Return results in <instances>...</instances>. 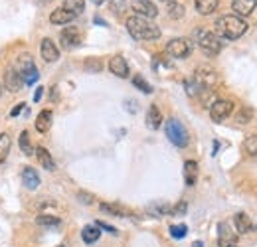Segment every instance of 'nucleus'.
I'll return each instance as SVG.
<instances>
[{"instance_id":"obj_47","label":"nucleus","mask_w":257,"mask_h":247,"mask_svg":"<svg viewBox=\"0 0 257 247\" xmlns=\"http://www.w3.org/2000/svg\"><path fill=\"white\" fill-rule=\"evenodd\" d=\"M0 95H2V85H0Z\"/></svg>"},{"instance_id":"obj_10","label":"nucleus","mask_w":257,"mask_h":247,"mask_svg":"<svg viewBox=\"0 0 257 247\" xmlns=\"http://www.w3.org/2000/svg\"><path fill=\"white\" fill-rule=\"evenodd\" d=\"M60 42H62V46L65 50H73V48H77L81 44V32L77 30L75 26H69V28H65L60 34Z\"/></svg>"},{"instance_id":"obj_25","label":"nucleus","mask_w":257,"mask_h":247,"mask_svg":"<svg viewBox=\"0 0 257 247\" xmlns=\"http://www.w3.org/2000/svg\"><path fill=\"white\" fill-rule=\"evenodd\" d=\"M18 145H20V151H22L26 156L34 155V147H32V141H30L28 131H22V133H20V137H18Z\"/></svg>"},{"instance_id":"obj_8","label":"nucleus","mask_w":257,"mask_h":247,"mask_svg":"<svg viewBox=\"0 0 257 247\" xmlns=\"http://www.w3.org/2000/svg\"><path fill=\"white\" fill-rule=\"evenodd\" d=\"M131 6L135 10V16H141V18H147V20L157 18V14H159V8L151 0H135Z\"/></svg>"},{"instance_id":"obj_42","label":"nucleus","mask_w":257,"mask_h":247,"mask_svg":"<svg viewBox=\"0 0 257 247\" xmlns=\"http://www.w3.org/2000/svg\"><path fill=\"white\" fill-rule=\"evenodd\" d=\"M42 95H44V87H42V85H40V87H38V89H36V93H34V101H36V103H38V101H40V99H42Z\"/></svg>"},{"instance_id":"obj_35","label":"nucleus","mask_w":257,"mask_h":247,"mask_svg":"<svg viewBox=\"0 0 257 247\" xmlns=\"http://www.w3.org/2000/svg\"><path fill=\"white\" fill-rule=\"evenodd\" d=\"M133 85H135V87H139L143 93H153L151 83H149V81H147L143 75H135V77H133Z\"/></svg>"},{"instance_id":"obj_31","label":"nucleus","mask_w":257,"mask_h":247,"mask_svg":"<svg viewBox=\"0 0 257 247\" xmlns=\"http://www.w3.org/2000/svg\"><path fill=\"white\" fill-rule=\"evenodd\" d=\"M168 16L174 18V20H180L184 16V6L178 4V2H170L168 4Z\"/></svg>"},{"instance_id":"obj_7","label":"nucleus","mask_w":257,"mask_h":247,"mask_svg":"<svg viewBox=\"0 0 257 247\" xmlns=\"http://www.w3.org/2000/svg\"><path fill=\"white\" fill-rule=\"evenodd\" d=\"M194 81L200 85V87H204V89H212L216 83H218V75H216V71L212 69V67H198L196 69V75H194Z\"/></svg>"},{"instance_id":"obj_36","label":"nucleus","mask_w":257,"mask_h":247,"mask_svg":"<svg viewBox=\"0 0 257 247\" xmlns=\"http://www.w3.org/2000/svg\"><path fill=\"white\" fill-rule=\"evenodd\" d=\"M36 221H38L40 225H58V223H60V217L50 216V214H40V216L36 217Z\"/></svg>"},{"instance_id":"obj_29","label":"nucleus","mask_w":257,"mask_h":247,"mask_svg":"<svg viewBox=\"0 0 257 247\" xmlns=\"http://www.w3.org/2000/svg\"><path fill=\"white\" fill-rule=\"evenodd\" d=\"M243 151L249 156L257 158V135H251V137H247V139L243 141Z\"/></svg>"},{"instance_id":"obj_32","label":"nucleus","mask_w":257,"mask_h":247,"mask_svg":"<svg viewBox=\"0 0 257 247\" xmlns=\"http://www.w3.org/2000/svg\"><path fill=\"white\" fill-rule=\"evenodd\" d=\"M251 117H253V109L251 107H241L239 109V113L235 115V119H237V123L239 125H245L251 121Z\"/></svg>"},{"instance_id":"obj_18","label":"nucleus","mask_w":257,"mask_h":247,"mask_svg":"<svg viewBox=\"0 0 257 247\" xmlns=\"http://www.w3.org/2000/svg\"><path fill=\"white\" fill-rule=\"evenodd\" d=\"M184 180L188 186H194L198 180V162L196 160H186L184 162Z\"/></svg>"},{"instance_id":"obj_15","label":"nucleus","mask_w":257,"mask_h":247,"mask_svg":"<svg viewBox=\"0 0 257 247\" xmlns=\"http://www.w3.org/2000/svg\"><path fill=\"white\" fill-rule=\"evenodd\" d=\"M233 223H235V231L237 233H249L253 229L251 217L247 216V214H243V212H239V214L233 216Z\"/></svg>"},{"instance_id":"obj_28","label":"nucleus","mask_w":257,"mask_h":247,"mask_svg":"<svg viewBox=\"0 0 257 247\" xmlns=\"http://www.w3.org/2000/svg\"><path fill=\"white\" fill-rule=\"evenodd\" d=\"M10 145H12V141H10L8 133H2V135H0V162H4V160L8 158Z\"/></svg>"},{"instance_id":"obj_39","label":"nucleus","mask_w":257,"mask_h":247,"mask_svg":"<svg viewBox=\"0 0 257 247\" xmlns=\"http://www.w3.org/2000/svg\"><path fill=\"white\" fill-rule=\"evenodd\" d=\"M186 208H188V206H186V202H180V204L172 206V212H170V214H172V216H182V214L186 212Z\"/></svg>"},{"instance_id":"obj_16","label":"nucleus","mask_w":257,"mask_h":247,"mask_svg":"<svg viewBox=\"0 0 257 247\" xmlns=\"http://www.w3.org/2000/svg\"><path fill=\"white\" fill-rule=\"evenodd\" d=\"M194 4H196L198 14H202V16H210V14H214V12L218 10L220 0H196Z\"/></svg>"},{"instance_id":"obj_6","label":"nucleus","mask_w":257,"mask_h":247,"mask_svg":"<svg viewBox=\"0 0 257 247\" xmlns=\"http://www.w3.org/2000/svg\"><path fill=\"white\" fill-rule=\"evenodd\" d=\"M231 111H233V103L227 101V99H216V101L210 105V117H212V121H216V123H220V121H224L225 117H229Z\"/></svg>"},{"instance_id":"obj_22","label":"nucleus","mask_w":257,"mask_h":247,"mask_svg":"<svg viewBox=\"0 0 257 247\" xmlns=\"http://www.w3.org/2000/svg\"><path fill=\"white\" fill-rule=\"evenodd\" d=\"M75 16L71 14V12H67L64 8H58V10H54L52 14H50V22L52 24H58V26H62V24H67V22H71Z\"/></svg>"},{"instance_id":"obj_19","label":"nucleus","mask_w":257,"mask_h":247,"mask_svg":"<svg viewBox=\"0 0 257 247\" xmlns=\"http://www.w3.org/2000/svg\"><path fill=\"white\" fill-rule=\"evenodd\" d=\"M52 111L50 109H46V111H42L40 115H38V119H36V131L38 133H48L50 131V127H52Z\"/></svg>"},{"instance_id":"obj_45","label":"nucleus","mask_w":257,"mask_h":247,"mask_svg":"<svg viewBox=\"0 0 257 247\" xmlns=\"http://www.w3.org/2000/svg\"><path fill=\"white\" fill-rule=\"evenodd\" d=\"M91 2H93V4H97V6H99V4H103L105 0H91Z\"/></svg>"},{"instance_id":"obj_4","label":"nucleus","mask_w":257,"mask_h":247,"mask_svg":"<svg viewBox=\"0 0 257 247\" xmlns=\"http://www.w3.org/2000/svg\"><path fill=\"white\" fill-rule=\"evenodd\" d=\"M166 137L172 145H176L180 149L188 145V131L184 129V125L178 119H168L166 121Z\"/></svg>"},{"instance_id":"obj_46","label":"nucleus","mask_w":257,"mask_h":247,"mask_svg":"<svg viewBox=\"0 0 257 247\" xmlns=\"http://www.w3.org/2000/svg\"><path fill=\"white\" fill-rule=\"evenodd\" d=\"M162 2H168V4H170V2H174V0H162Z\"/></svg>"},{"instance_id":"obj_2","label":"nucleus","mask_w":257,"mask_h":247,"mask_svg":"<svg viewBox=\"0 0 257 247\" xmlns=\"http://www.w3.org/2000/svg\"><path fill=\"white\" fill-rule=\"evenodd\" d=\"M127 30L135 40H159L161 38V28L141 16H131L127 20Z\"/></svg>"},{"instance_id":"obj_13","label":"nucleus","mask_w":257,"mask_h":247,"mask_svg":"<svg viewBox=\"0 0 257 247\" xmlns=\"http://www.w3.org/2000/svg\"><path fill=\"white\" fill-rule=\"evenodd\" d=\"M257 6V0H233L231 2V10L235 16L243 18V16H249Z\"/></svg>"},{"instance_id":"obj_9","label":"nucleus","mask_w":257,"mask_h":247,"mask_svg":"<svg viewBox=\"0 0 257 247\" xmlns=\"http://www.w3.org/2000/svg\"><path fill=\"white\" fill-rule=\"evenodd\" d=\"M218 245L220 247L237 245V233H235L225 221H222V223L218 225Z\"/></svg>"},{"instance_id":"obj_3","label":"nucleus","mask_w":257,"mask_h":247,"mask_svg":"<svg viewBox=\"0 0 257 247\" xmlns=\"http://www.w3.org/2000/svg\"><path fill=\"white\" fill-rule=\"evenodd\" d=\"M194 36H196V42H198V46L208 54V56H216V54H220L222 52V40H220V36H216L214 32H206V30H196L194 32Z\"/></svg>"},{"instance_id":"obj_12","label":"nucleus","mask_w":257,"mask_h":247,"mask_svg":"<svg viewBox=\"0 0 257 247\" xmlns=\"http://www.w3.org/2000/svg\"><path fill=\"white\" fill-rule=\"evenodd\" d=\"M4 85H6V89L12 93H18L22 89V77H20V73L14 69V67H10L6 73H4Z\"/></svg>"},{"instance_id":"obj_21","label":"nucleus","mask_w":257,"mask_h":247,"mask_svg":"<svg viewBox=\"0 0 257 247\" xmlns=\"http://www.w3.org/2000/svg\"><path fill=\"white\" fill-rule=\"evenodd\" d=\"M22 182L24 186L28 188V190H36L38 186H40V176H38V172L34 170V168H24V172H22Z\"/></svg>"},{"instance_id":"obj_33","label":"nucleus","mask_w":257,"mask_h":247,"mask_svg":"<svg viewBox=\"0 0 257 247\" xmlns=\"http://www.w3.org/2000/svg\"><path fill=\"white\" fill-rule=\"evenodd\" d=\"M83 67H85L89 73H99V71L103 69V63H101L99 58H87L85 63H83Z\"/></svg>"},{"instance_id":"obj_5","label":"nucleus","mask_w":257,"mask_h":247,"mask_svg":"<svg viewBox=\"0 0 257 247\" xmlns=\"http://www.w3.org/2000/svg\"><path fill=\"white\" fill-rule=\"evenodd\" d=\"M190 52H192V44H190V40H186V38H174V40H170V42L166 44V54L172 56V58H176V60L188 58Z\"/></svg>"},{"instance_id":"obj_1","label":"nucleus","mask_w":257,"mask_h":247,"mask_svg":"<svg viewBox=\"0 0 257 247\" xmlns=\"http://www.w3.org/2000/svg\"><path fill=\"white\" fill-rule=\"evenodd\" d=\"M247 32V24L243 18L235 14H225L216 20V36L225 40H237Z\"/></svg>"},{"instance_id":"obj_37","label":"nucleus","mask_w":257,"mask_h":247,"mask_svg":"<svg viewBox=\"0 0 257 247\" xmlns=\"http://www.w3.org/2000/svg\"><path fill=\"white\" fill-rule=\"evenodd\" d=\"M186 233H188V227H186L184 223H180V225H170V235H172L174 239H182V237H186Z\"/></svg>"},{"instance_id":"obj_20","label":"nucleus","mask_w":257,"mask_h":247,"mask_svg":"<svg viewBox=\"0 0 257 247\" xmlns=\"http://www.w3.org/2000/svg\"><path fill=\"white\" fill-rule=\"evenodd\" d=\"M34 153H36L38 160H40V164H42V166H44L46 170H50V172H52V170L56 168V162H54L52 155L48 153V149H44V147H38V149H36Z\"/></svg>"},{"instance_id":"obj_26","label":"nucleus","mask_w":257,"mask_h":247,"mask_svg":"<svg viewBox=\"0 0 257 247\" xmlns=\"http://www.w3.org/2000/svg\"><path fill=\"white\" fill-rule=\"evenodd\" d=\"M62 8L67 10V12H71L73 16H79L83 12V8H85V2L83 0H64V6Z\"/></svg>"},{"instance_id":"obj_38","label":"nucleus","mask_w":257,"mask_h":247,"mask_svg":"<svg viewBox=\"0 0 257 247\" xmlns=\"http://www.w3.org/2000/svg\"><path fill=\"white\" fill-rule=\"evenodd\" d=\"M125 6H127L125 0H113V2H111V10H113L115 14H121V12L125 10Z\"/></svg>"},{"instance_id":"obj_48","label":"nucleus","mask_w":257,"mask_h":247,"mask_svg":"<svg viewBox=\"0 0 257 247\" xmlns=\"http://www.w3.org/2000/svg\"><path fill=\"white\" fill-rule=\"evenodd\" d=\"M231 247H237V245H231Z\"/></svg>"},{"instance_id":"obj_40","label":"nucleus","mask_w":257,"mask_h":247,"mask_svg":"<svg viewBox=\"0 0 257 247\" xmlns=\"http://www.w3.org/2000/svg\"><path fill=\"white\" fill-rule=\"evenodd\" d=\"M77 198H79L83 204H93V194H87V192H77Z\"/></svg>"},{"instance_id":"obj_24","label":"nucleus","mask_w":257,"mask_h":247,"mask_svg":"<svg viewBox=\"0 0 257 247\" xmlns=\"http://www.w3.org/2000/svg\"><path fill=\"white\" fill-rule=\"evenodd\" d=\"M101 210L107 212V214H111V216H117V217L131 216V212H128L127 208H123V206H119V204H101Z\"/></svg>"},{"instance_id":"obj_14","label":"nucleus","mask_w":257,"mask_h":247,"mask_svg":"<svg viewBox=\"0 0 257 247\" xmlns=\"http://www.w3.org/2000/svg\"><path fill=\"white\" fill-rule=\"evenodd\" d=\"M109 69H111V73H115V75L121 77V79L128 77V65L123 56H113V58L109 60Z\"/></svg>"},{"instance_id":"obj_11","label":"nucleus","mask_w":257,"mask_h":247,"mask_svg":"<svg viewBox=\"0 0 257 247\" xmlns=\"http://www.w3.org/2000/svg\"><path fill=\"white\" fill-rule=\"evenodd\" d=\"M40 52H42V58H44L48 63L58 62V60H60V50H58L56 42H54V40H50V38H44V40H42Z\"/></svg>"},{"instance_id":"obj_27","label":"nucleus","mask_w":257,"mask_h":247,"mask_svg":"<svg viewBox=\"0 0 257 247\" xmlns=\"http://www.w3.org/2000/svg\"><path fill=\"white\" fill-rule=\"evenodd\" d=\"M149 212L157 217L168 216V214L172 212V206H170V204H164V202H157V204H151V206H149Z\"/></svg>"},{"instance_id":"obj_44","label":"nucleus","mask_w":257,"mask_h":247,"mask_svg":"<svg viewBox=\"0 0 257 247\" xmlns=\"http://www.w3.org/2000/svg\"><path fill=\"white\" fill-rule=\"evenodd\" d=\"M192 247H204V243H202V241H194Z\"/></svg>"},{"instance_id":"obj_41","label":"nucleus","mask_w":257,"mask_h":247,"mask_svg":"<svg viewBox=\"0 0 257 247\" xmlns=\"http://www.w3.org/2000/svg\"><path fill=\"white\" fill-rule=\"evenodd\" d=\"M97 227H99V229H105V231H109V233H113V235H117V233H119L113 225H109V223H105V221H97Z\"/></svg>"},{"instance_id":"obj_17","label":"nucleus","mask_w":257,"mask_h":247,"mask_svg":"<svg viewBox=\"0 0 257 247\" xmlns=\"http://www.w3.org/2000/svg\"><path fill=\"white\" fill-rule=\"evenodd\" d=\"M161 125H162L161 109H159L157 105H151V109H149V113H147V127L153 129V131H157Z\"/></svg>"},{"instance_id":"obj_23","label":"nucleus","mask_w":257,"mask_h":247,"mask_svg":"<svg viewBox=\"0 0 257 247\" xmlns=\"http://www.w3.org/2000/svg\"><path fill=\"white\" fill-rule=\"evenodd\" d=\"M99 237H101V231H99L97 225H85V227L81 229V239H83L85 243H95Z\"/></svg>"},{"instance_id":"obj_34","label":"nucleus","mask_w":257,"mask_h":247,"mask_svg":"<svg viewBox=\"0 0 257 247\" xmlns=\"http://www.w3.org/2000/svg\"><path fill=\"white\" fill-rule=\"evenodd\" d=\"M20 77H22V83H24V85H32V83L38 81L40 73H38V69H36V67H32V69H28V71L20 73Z\"/></svg>"},{"instance_id":"obj_43","label":"nucleus","mask_w":257,"mask_h":247,"mask_svg":"<svg viewBox=\"0 0 257 247\" xmlns=\"http://www.w3.org/2000/svg\"><path fill=\"white\" fill-rule=\"evenodd\" d=\"M22 109H24V103H18V105H16V107L12 109V113H10V115H12V117H16V115H18V113H20Z\"/></svg>"},{"instance_id":"obj_30","label":"nucleus","mask_w":257,"mask_h":247,"mask_svg":"<svg viewBox=\"0 0 257 247\" xmlns=\"http://www.w3.org/2000/svg\"><path fill=\"white\" fill-rule=\"evenodd\" d=\"M32 67H34V62L28 54H24V56L18 58V63H16V71H18V73H24V71H28V69H32Z\"/></svg>"}]
</instances>
